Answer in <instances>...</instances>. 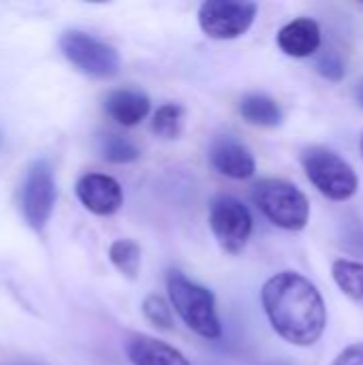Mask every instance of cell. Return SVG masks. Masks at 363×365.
Wrapping results in <instances>:
<instances>
[{"mask_svg": "<svg viewBox=\"0 0 363 365\" xmlns=\"http://www.w3.org/2000/svg\"><path fill=\"white\" fill-rule=\"evenodd\" d=\"M317 71L329 79V81H340L347 73L344 68V60L338 51H325L317 58Z\"/></svg>", "mask_w": 363, "mask_h": 365, "instance_id": "obj_20", "label": "cell"}, {"mask_svg": "<svg viewBox=\"0 0 363 365\" xmlns=\"http://www.w3.org/2000/svg\"><path fill=\"white\" fill-rule=\"evenodd\" d=\"M184 124V109L178 103H165L152 115V133L160 139H178Z\"/></svg>", "mask_w": 363, "mask_h": 365, "instance_id": "obj_17", "label": "cell"}, {"mask_svg": "<svg viewBox=\"0 0 363 365\" xmlns=\"http://www.w3.org/2000/svg\"><path fill=\"white\" fill-rule=\"evenodd\" d=\"M355 101H357V105L363 109V79L357 83V88H355Z\"/></svg>", "mask_w": 363, "mask_h": 365, "instance_id": "obj_22", "label": "cell"}, {"mask_svg": "<svg viewBox=\"0 0 363 365\" xmlns=\"http://www.w3.org/2000/svg\"><path fill=\"white\" fill-rule=\"evenodd\" d=\"M101 156L116 165H126L139 158V148L124 135L107 133L101 137Z\"/></svg>", "mask_w": 363, "mask_h": 365, "instance_id": "obj_18", "label": "cell"}, {"mask_svg": "<svg viewBox=\"0 0 363 365\" xmlns=\"http://www.w3.org/2000/svg\"><path fill=\"white\" fill-rule=\"evenodd\" d=\"M60 49L64 58L83 75L96 79H109L120 71V56L118 51L107 45L105 41L81 32V30H66L60 36Z\"/></svg>", "mask_w": 363, "mask_h": 365, "instance_id": "obj_5", "label": "cell"}, {"mask_svg": "<svg viewBox=\"0 0 363 365\" xmlns=\"http://www.w3.org/2000/svg\"><path fill=\"white\" fill-rule=\"evenodd\" d=\"M150 96L141 90L133 88H120L107 94L105 98V111L107 115L122 124V126H137L141 120L148 118L150 113Z\"/></svg>", "mask_w": 363, "mask_h": 365, "instance_id": "obj_13", "label": "cell"}, {"mask_svg": "<svg viewBox=\"0 0 363 365\" xmlns=\"http://www.w3.org/2000/svg\"><path fill=\"white\" fill-rule=\"evenodd\" d=\"M252 203L276 227L285 231H302L310 220L308 197L291 182L267 178L252 186Z\"/></svg>", "mask_w": 363, "mask_h": 365, "instance_id": "obj_3", "label": "cell"}, {"mask_svg": "<svg viewBox=\"0 0 363 365\" xmlns=\"http://www.w3.org/2000/svg\"><path fill=\"white\" fill-rule=\"evenodd\" d=\"M240 113L248 124L261 126V128H274V126H280V122H282L280 105L265 94L244 96L240 103Z\"/></svg>", "mask_w": 363, "mask_h": 365, "instance_id": "obj_14", "label": "cell"}, {"mask_svg": "<svg viewBox=\"0 0 363 365\" xmlns=\"http://www.w3.org/2000/svg\"><path fill=\"white\" fill-rule=\"evenodd\" d=\"M143 317L148 319L150 325H154L160 331H171L173 329V314L171 306L160 297V295H148L141 304Z\"/></svg>", "mask_w": 363, "mask_h": 365, "instance_id": "obj_19", "label": "cell"}, {"mask_svg": "<svg viewBox=\"0 0 363 365\" xmlns=\"http://www.w3.org/2000/svg\"><path fill=\"white\" fill-rule=\"evenodd\" d=\"M124 351L133 365H190L178 349L143 334L131 336L124 344Z\"/></svg>", "mask_w": 363, "mask_h": 365, "instance_id": "obj_12", "label": "cell"}, {"mask_svg": "<svg viewBox=\"0 0 363 365\" xmlns=\"http://www.w3.org/2000/svg\"><path fill=\"white\" fill-rule=\"evenodd\" d=\"M109 261L128 280H135L141 269V248L133 240H116L109 246Z\"/></svg>", "mask_w": 363, "mask_h": 365, "instance_id": "obj_16", "label": "cell"}, {"mask_svg": "<svg viewBox=\"0 0 363 365\" xmlns=\"http://www.w3.org/2000/svg\"><path fill=\"white\" fill-rule=\"evenodd\" d=\"M278 47L291 58H310L321 47V28L310 17H297L280 28Z\"/></svg>", "mask_w": 363, "mask_h": 365, "instance_id": "obj_11", "label": "cell"}, {"mask_svg": "<svg viewBox=\"0 0 363 365\" xmlns=\"http://www.w3.org/2000/svg\"><path fill=\"white\" fill-rule=\"evenodd\" d=\"M167 293L173 310L190 331L205 340H218L223 336L216 299L210 289L188 280L182 272L171 269L167 274Z\"/></svg>", "mask_w": 363, "mask_h": 365, "instance_id": "obj_2", "label": "cell"}, {"mask_svg": "<svg viewBox=\"0 0 363 365\" xmlns=\"http://www.w3.org/2000/svg\"><path fill=\"white\" fill-rule=\"evenodd\" d=\"M359 150H362V156H363V133H362V139H359Z\"/></svg>", "mask_w": 363, "mask_h": 365, "instance_id": "obj_23", "label": "cell"}, {"mask_svg": "<svg viewBox=\"0 0 363 365\" xmlns=\"http://www.w3.org/2000/svg\"><path fill=\"white\" fill-rule=\"evenodd\" d=\"M332 276H334V282L338 284V289L349 299L363 306V263L338 259L332 265Z\"/></svg>", "mask_w": 363, "mask_h": 365, "instance_id": "obj_15", "label": "cell"}, {"mask_svg": "<svg viewBox=\"0 0 363 365\" xmlns=\"http://www.w3.org/2000/svg\"><path fill=\"white\" fill-rule=\"evenodd\" d=\"M56 199H58V188H56L51 165L47 160L32 163L19 190L21 214L30 229L34 231L45 229V225L51 218Z\"/></svg>", "mask_w": 363, "mask_h": 365, "instance_id": "obj_8", "label": "cell"}, {"mask_svg": "<svg viewBox=\"0 0 363 365\" xmlns=\"http://www.w3.org/2000/svg\"><path fill=\"white\" fill-rule=\"evenodd\" d=\"M75 192L81 205L96 216H113L124 203L122 186L105 173L81 175L75 184Z\"/></svg>", "mask_w": 363, "mask_h": 365, "instance_id": "obj_9", "label": "cell"}, {"mask_svg": "<svg viewBox=\"0 0 363 365\" xmlns=\"http://www.w3.org/2000/svg\"><path fill=\"white\" fill-rule=\"evenodd\" d=\"M302 167L310 184L329 201H349L359 186L355 169L334 150L312 145L302 152Z\"/></svg>", "mask_w": 363, "mask_h": 365, "instance_id": "obj_4", "label": "cell"}, {"mask_svg": "<svg viewBox=\"0 0 363 365\" xmlns=\"http://www.w3.org/2000/svg\"><path fill=\"white\" fill-rule=\"evenodd\" d=\"M332 365H363V342L347 346Z\"/></svg>", "mask_w": 363, "mask_h": 365, "instance_id": "obj_21", "label": "cell"}, {"mask_svg": "<svg viewBox=\"0 0 363 365\" xmlns=\"http://www.w3.org/2000/svg\"><path fill=\"white\" fill-rule=\"evenodd\" d=\"M210 229L218 242V246L229 255H240L250 235H252V216L248 207L231 197V195H218L210 203Z\"/></svg>", "mask_w": 363, "mask_h": 365, "instance_id": "obj_7", "label": "cell"}, {"mask_svg": "<svg viewBox=\"0 0 363 365\" xmlns=\"http://www.w3.org/2000/svg\"><path fill=\"white\" fill-rule=\"evenodd\" d=\"M261 304L272 329L293 346H312L327 325V308L317 287L297 272H280L261 289Z\"/></svg>", "mask_w": 363, "mask_h": 365, "instance_id": "obj_1", "label": "cell"}, {"mask_svg": "<svg viewBox=\"0 0 363 365\" xmlns=\"http://www.w3.org/2000/svg\"><path fill=\"white\" fill-rule=\"evenodd\" d=\"M257 2L248 0H205L197 19L205 36L214 41H233L246 34L257 17Z\"/></svg>", "mask_w": 363, "mask_h": 365, "instance_id": "obj_6", "label": "cell"}, {"mask_svg": "<svg viewBox=\"0 0 363 365\" xmlns=\"http://www.w3.org/2000/svg\"><path fill=\"white\" fill-rule=\"evenodd\" d=\"M210 163L212 167L231 180H248L257 171V163L248 145L237 141L235 137H218L210 145Z\"/></svg>", "mask_w": 363, "mask_h": 365, "instance_id": "obj_10", "label": "cell"}]
</instances>
